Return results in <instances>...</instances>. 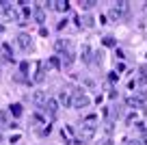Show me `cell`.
Segmentation results:
<instances>
[{"instance_id":"14","label":"cell","mask_w":147,"mask_h":145,"mask_svg":"<svg viewBox=\"0 0 147 145\" xmlns=\"http://www.w3.org/2000/svg\"><path fill=\"white\" fill-rule=\"evenodd\" d=\"M82 61L84 63H91V48H89L87 43L82 45Z\"/></svg>"},{"instance_id":"24","label":"cell","mask_w":147,"mask_h":145,"mask_svg":"<svg viewBox=\"0 0 147 145\" xmlns=\"http://www.w3.org/2000/svg\"><path fill=\"white\" fill-rule=\"evenodd\" d=\"M100 145H113V139H110V136H104V139H102V143Z\"/></svg>"},{"instance_id":"13","label":"cell","mask_w":147,"mask_h":145,"mask_svg":"<svg viewBox=\"0 0 147 145\" xmlns=\"http://www.w3.org/2000/svg\"><path fill=\"white\" fill-rule=\"evenodd\" d=\"M0 52L5 54V59H7V61H13V54H11V48H9L7 43H2V45H0Z\"/></svg>"},{"instance_id":"8","label":"cell","mask_w":147,"mask_h":145,"mask_svg":"<svg viewBox=\"0 0 147 145\" xmlns=\"http://www.w3.org/2000/svg\"><path fill=\"white\" fill-rule=\"evenodd\" d=\"M50 7L54 11H59V13H65V11L69 9V2H65V0H56V2H52Z\"/></svg>"},{"instance_id":"2","label":"cell","mask_w":147,"mask_h":145,"mask_svg":"<svg viewBox=\"0 0 147 145\" xmlns=\"http://www.w3.org/2000/svg\"><path fill=\"white\" fill-rule=\"evenodd\" d=\"M128 13H130V2H125V0L115 2V5L110 7V18L113 20H123Z\"/></svg>"},{"instance_id":"15","label":"cell","mask_w":147,"mask_h":145,"mask_svg":"<svg viewBox=\"0 0 147 145\" xmlns=\"http://www.w3.org/2000/svg\"><path fill=\"white\" fill-rule=\"evenodd\" d=\"M35 22L37 24H43V22H46V13H43V9H35Z\"/></svg>"},{"instance_id":"17","label":"cell","mask_w":147,"mask_h":145,"mask_svg":"<svg viewBox=\"0 0 147 145\" xmlns=\"http://www.w3.org/2000/svg\"><path fill=\"white\" fill-rule=\"evenodd\" d=\"M43 123H48V121H46V119L41 117V115H32V126H35V128L43 126Z\"/></svg>"},{"instance_id":"26","label":"cell","mask_w":147,"mask_h":145,"mask_svg":"<svg viewBox=\"0 0 147 145\" xmlns=\"http://www.w3.org/2000/svg\"><path fill=\"white\" fill-rule=\"evenodd\" d=\"M136 117H138V115H136V113H132V115H128V119H125V121L132 123V121H136Z\"/></svg>"},{"instance_id":"5","label":"cell","mask_w":147,"mask_h":145,"mask_svg":"<svg viewBox=\"0 0 147 145\" xmlns=\"http://www.w3.org/2000/svg\"><path fill=\"white\" fill-rule=\"evenodd\" d=\"M18 45L22 48V50H32V39H30V35L20 33V35H18Z\"/></svg>"},{"instance_id":"22","label":"cell","mask_w":147,"mask_h":145,"mask_svg":"<svg viewBox=\"0 0 147 145\" xmlns=\"http://www.w3.org/2000/svg\"><path fill=\"white\" fill-rule=\"evenodd\" d=\"M50 67H54V69H59V67H61V61L56 59V56H52V59H50Z\"/></svg>"},{"instance_id":"12","label":"cell","mask_w":147,"mask_h":145,"mask_svg":"<svg viewBox=\"0 0 147 145\" xmlns=\"http://www.w3.org/2000/svg\"><path fill=\"white\" fill-rule=\"evenodd\" d=\"M138 85H147V67H141L138 69Z\"/></svg>"},{"instance_id":"6","label":"cell","mask_w":147,"mask_h":145,"mask_svg":"<svg viewBox=\"0 0 147 145\" xmlns=\"http://www.w3.org/2000/svg\"><path fill=\"white\" fill-rule=\"evenodd\" d=\"M54 50L61 52V54H65V52H71V41L69 39H59L54 43Z\"/></svg>"},{"instance_id":"4","label":"cell","mask_w":147,"mask_h":145,"mask_svg":"<svg viewBox=\"0 0 147 145\" xmlns=\"http://www.w3.org/2000/svg\"><path fill=\"white\" fill-rule=\"evenodd\" d=\"M32 104L35 106H39V108H46V102H48V93L46 91H41V89H37L35 93H32Z\"/></svg>"},{"instance_id":"20","label":"cell","mask_w":147,"mask_h":145,"mask_svg":"<svg viewBox=\"0 0 147 145\" xmlns=\"http://www.w3.org/2000/svg\"><path fill=\"white\" fill-rule=\"evenodd\" d=\"M11 115L20 117V115H22V106H20V104H13V106H11Z\"/></svg>"},{"instance_id":"16","label":"cell","mask_w":147,"mask_h":145,"mask_svg":"<svg viewBox=\"0 0 147 145\" xmlns=\"http://www.w3.org/2000/svg\"><path fill=\"white\" fill-rule=\"evenodd\" d=\"M71 63H74V50H71V52H65V54H63V65H67V67H69Z\"/></svg>"},{"instance_id":"21","label":"cell","mask_w":147,"mask_h":145,"mask_svg":"<svg viewBox=\"0 0 147 145\" xmlns=\"http://www.w3.org/2000/svg\"><path fill=\"white\" fill-rule=\"evenodd\" d=\"M80 7H82V9H93L95 2H93V0H84V2H80Z\"/></svg>"},{"instance_id":"9","label":"cell","mask_w":147,"mask_h":145,"mask_svg":"<svg viewBox=\"0 0 147 145\" xmlns=\"http://www.w3.org/2000/svg\"><path fill=\"white\" fill-rule=\"evenodd\" d=\"M46 108L50 110V115L54 117V115H56V110H59V102H56L54 98H48V102H46Z\"/></svg>"},{"instance_id":"18","label":"cell","mask_w":147,"mask_h":145,"mask_svg":"<svg viewBox=\"0 0 147 145\" xmlns=\"http://www.w3.org/2000/svg\"><path fill=\"white\" fill-rule=\"evenodd\" d=\"M80 24H84L87 28H93V26H95V22H93V18H91V15H84V18H82V22H80Z\"/></svg>"},{"instance_id":"23","label":"cell","mask_w":147,"mask_h":145,"mask_svg":"<svg viewBox=\"0 0 147 145\" xmlns=\"http://www.w3.org/2000/svg\"><path fill=\"white\" fill-rule=\"evenodd\" d=\"M104 45H108V48H110V45H115V39H113L110 35H106L104 37Z\"/></svg>"},{"instance_id":"3","label":"cell","mask_w":147,"mask_h":145,"mask_svg":"<svg viewBox=\"0 0 147 145\" xmlns=\"http://www.w3.org/2000/svg\"><path fill=\"white\" fill-rule=\"evenodd\" d=\"M89 104H91V100H89V95H84L82 91H74L71 93V108L82 110V108H87Z\"/></svg>"},{"instance_id":"7","label":"cell","mask_w":147,"mask_h":145,"mask_svg":"<svg viewBox=\"0 0 147 145\" xmlns=\"http://www.w3.org/2000/svg\"><path fill=\"white\" fill-rule=\"evenodd\" d=\"M125 104L130 106V108H138V106H143V95H130L128 100H125Z\"/></svg>"},{"instance_id":"25","label":"cell","mask_w":147,"mask_h":145,"mask_svg":"<svg viewBox=\"0 0 147 145\" xmlns=\"http://www.w3.org/2000/svg\"><path fill=\"white\" fill-rule=\"evenodd\" d=\"M125 145H143V143L138 139H128V143H125Z\"/></svg>"},{"instance_id":"1","label":"cell","mask_w":147,"mask_h":145,"mask_svg":"<svg viewBox=\"0 0 147 145\" xmlns=\"http://www.w3.org/2000/svg\"><path fill=\"white\" fill-rule=\"evenodd\" d=\"M80 130H82V139L84 141L93 139V136H95V130H97V117H95V115H89V117L82 121Z\"/></svg>"},{"instance_id":"27","label":"cell","mask_w":147,"mask_h":145,"mask_svg":"<svg viewBox=\"0 0 147 145\" xmlns=\"http://www.w3.org/2000/svg\"><path fill=\"white\" fill-rule=\"evenodd\" d=\"M130 89L136 91V89H138V80H130Z\"/></svg>"},{"instance_id":"11","label":"cell","mask_w":147,"mask_h":145,"mask_svg":"<svg viewBox=\"0 0 147 145\" xmlns=\"http://www.w3.org/2000/svg\"><path fill=\"white\" fill-rule=\"evenodd\" d=\"M43 78H46V74H43V63L37 65V74L32 76V80L35 82H43Z\"/></svg>"},{"instance_id":"29","label":"cell","mask_w":147,"mask_h":145,"mask_svg":"<svg viewBox=\"0 0 147 145\" xmlns=\"http://www.w3.org/2000/svg\"><path fill=\"white\" fill-rule=\"evenodd\" d=\"M2 30H5V28H2V26H0V33H2Z\"/></svg>"},{"instance_id":"28","label":"cell","mask_w":147,"mask_h":145,"mask_svg":"<svg viewBox=\"0 0 147 145\" xmlns=\"http://www.w3.org/2000/svg\"><path fill=\"white\" fill-rule=\"evenodd\" d=\"M20 72L26 74V72H28V63H22V65H20Z\"/></svg>"},{"instance_id":"10","label":"cell","mask_w":147,"mask_h":145,"mask_svg":"<svg viewBox=\"0 0 147 145\" xmlns=\"http://www.w3.org/2000/svg\"><path fill=\"white\" fill-rule=\"evenodd\" d=\"M59 104H63V106H71V95H69L67 91H61V93H59Z\"/></svg>"},{"instance_id":"19","label":"cell","mask_w":147,"mask_h":145,"mask_svg":"<svg viewBox=\"0 0 147 145\" xmlns=\"http://www.w3.org/2000/svg\"><path fill=\"white\" fill-rule=\"evenodd\" d=\"M0 126H11V121L7 119V113H5V110H0Z\"/></svg>"}]
</instances>
